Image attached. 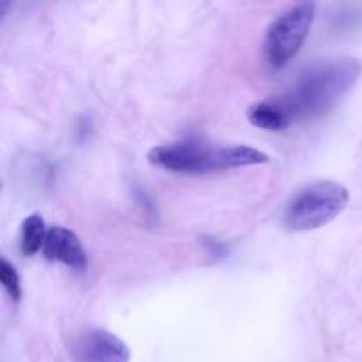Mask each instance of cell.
Segmentation results:
<instances>
[{"label":"cell","mask_w":362,"mask_h":362,"mask_svg":"<svg viewBox=\"0 0 362 362\" xmlns=\"http://www.w3.org/2000/svg\"><path fill=\"white\" fill-rule=\"evenodd\" d=\"M350 193L334 180H317L304 186L283 211V228L313 232L329 225L349 205Z\"/></svg>","instance_id":"3"},{"label":"cell","mask_w":362,"mask_h":362,"mask_svg":"<svg viewBox=\"0 0 362 362\" xmlns=\"http://www.w3.org/2000/svg\"><path fill=\"white\" fill-rule=\"evenodd\" d=\"M148 163L158 168L184 175H205L225 172L243 166L264 165L269 156L258 148L235 145V147H209L200 141H179L172 145L154 147L148 152Z\"/></svg>","instance_id":"2"},{"label":"cell","mask_w":362,"mask_h":362,"mask_svg":"<svg viewBox=\"0 0 362 362\" xmlns=\"http://www.w3.org/2000/svg\"><path fill=\"white\" fill-rule=\"evenodd\" d=\"M46 223L39 214H32L23 219L20 230V251L23 257H34L45 247Z\"/></svg>","instance_id":"8"},{"label":"cell","mask_w":362,"mask_h":362,"mask_svg":"<svg viewBox=\"0 0 362 362\" xmlns=\"http://www.w3.org/2000/svg\"><path fill=\"white\" fill-rule=\"evenodd\" d=\"M81 362H129L131 350L119 336L103 329H90L78 343Z\"/></svg>","instance_id":"6"},{"label":"cell","mask_w":362,"mask_h":362,"mask_svg":"<svg viewBox=\"0 0 362 362\" xmlns=\"http://www.w3.org/2000/svg\"><path fill=\"white\" fill-rule=\"evenodd\" d=\"M42 253L49 262H57L73 271L83 272L88 267V257L78 235L64 226H52L46 233Z\"/></svg>","instance_id":"5"},{"label":"cell","mask_w":362,"mask_h":362,"mask_svg":"<svg viewBox=\"0 0 362 362\" xmlns=\"http://www.w3.org/2000/svg\"><path fill=\"white\" fill-rule=\"evenodd\" d=\"M315 21V4L300 2L279 14L267 28L264 57L274 69L285 67L306 42Z\"/></svg>","instance_id":"4"},{"label":"cell","mask_w":362,"mask_h":362,"mask_svg":"<svg viewBox=\"0 0 362 362\" xmlns=\"http://www.w3.org/2000/svg\"><path fill=\"white\" fill-rule=\"evenodd\" d=\"M361 73L362 64L352 57L324 60L304 71L278 103L292 124L296 120L318 119L341 103L357 83Z\"/></svg>","instance_id":"1"},{"label":"cell","mask_w":362,"mask_h":362,"mask_svg":"<svg viewBox=\"0 0 362 362\" xmlns=\"http://www.w3.org/2000/svg\"><path fill=\"white\" fill-rule=\"evenodd\" d=\"M0 283L13 303H20L21 299V281L16 267L7 258L0 260Z\"/></svg>","instance_id":"9"},{"label":"cell","mask_w":362,"mask_h":362,"mask_svg":"<svg viewBox=\"0 0 362 362\" xmlns=\"http://www.w3.org/2000/svg\"><path fill=\"white\" fill-rule=\"evenodd\" d=\"M247 120L255 127H260L264 131H285L286 127L292 126V120L286 115V112L279 105L278 99L255 103L247 110Z\"/></svg>","instance_id":"7"}]
</instances>
